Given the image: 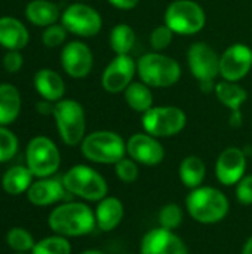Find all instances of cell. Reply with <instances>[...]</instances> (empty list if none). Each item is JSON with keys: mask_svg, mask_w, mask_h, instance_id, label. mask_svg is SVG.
<instances>
[{"mask_svg": "<svg viewBox=\"0 0 252 254\" xmlns=\"http://www.w3.org/2000/svg\"><path fill=\"white\" fill-rule=\"evenodd\" d=\"M48 225L52 232L65 238L85 237L97 228L95 211L85 202H62L50 211Z\"/></svg>", "mask_w": 252, "mask_h": 254, "instance_id": "6da1fadb", "label": "cell"}, {"mask_svg": "<svg viewBox=\"0 0 252 254\" xmlns=\"http://www.w3.org/2000/svg\"><path fill=\"white\" fill-rule=\"evenodd\" d=\"M186 210L195 222L201 225H215L227 217L230 202L220 189L202 185L189 192Z\"/></svg>", "mask_w": 252, "mask_h": 254, "instance_id": "7a4b0ae2", "label": "cell"}, {"mask_svg": "<svg viewBox=\"0 0 252 254\" xmlns=\"http://www.w3.org/2000/svg\"><path fill=\"white\" fill-rule=\"evenodd\" d=\"M137 74L150 88H169L180 80L181 65L175 58L153 51L138 58Z\"/></svg>", "mask_w": 252, "mask_h": 254, "instance_id": "3957f363", "label": "cell"}, {"mask_svg": "<svg viewBox=\"0 0 252 254\" xmlns=\"http://www.w3.org/2000/svg\"><path fill=\"white\" fill-rule=\"evenodd\" d=\"M80 152L94 164L114 165L126 156V141L114 131H94L85 135L80 143Z\"/></svg>", "mask_w": 252, "mask_h": 254, "instance_id": "277c9868", "label": "cell"}, {"mask_svg": "<svg viewBox=\"0 0 252 254\" xmlns=\"http://www.w3.org/2000/svg\"><path fill=\"white\" fill-rule=\"evenodd\" d=\"M62 185L70 195L79 196L89 202H100L108 195L105 179L92 167L74 165L62 176Z\"/></svg>", "mask_w": 252, "mask_h": 254, "instance_id": "5b68a950", "label": "cell"}, {"mask_svg": "<svg viewBox=\"0 0 252 254\" xmlns=\"http://www.w3.org/2000/svg\"><path fill=\"white\" fill-rule=\"evenodd\" d=\"M58 134L64 144L77 146L83 141L86 132V115L83 106L76 100H59L53 106Z\"/></svg>", "mask_w": 252, "mask_h": 254, "instance_id": "8992f818", "label": "cell"}, {"mask_svg": "<svg viewBox=\"0 0 252 254\" xmlns=\"http://www.w3.org/2000/svg\"><path fill=\"white\" fill-rule=\"evenodd\" d=\"M163 24L168 25L174 34L193 36L205 28L206 13L198 1L174 0L165 10Z\"/></svg>", "mask_w": 252, "mask_h": 254, "instance_id": "52a82bcc", "label": "cell"}, {"mask_svg": "<svg viewBox=\"0 0 252 254\" xmlns=\"http://www.w3.org/2000/svg\"><path fill=\"white\" fill-rule=\"evenodd\" d=\"M187 64L201 89L203 92L214 91V82L220 76V55L217 51L205 42H195L187 49Z\"/></svg>", "mask_w": 252, "mask_h": 254, "instance_id": "ba28073f", "label": "cell"}, {"mask_svg": "<svg viewBox=\"0 0 252 254\" xmlns=\"http://www.w3.org/2000/svg\"><path fill=\"white\" fill-rule=\"evenodd\" d=\"M144 131L156 138H166L180 134L187 125V115L177 106H153L143 113Z\"/></svg>", "mask_w": 252, "mask_h": 254, "instance_id": "9c48e42d", "label": "cell"}, {"mask_svg": "<svg viewBox=\"0 0 252 254\" xmlns=\"http://www.w3.org/2000/svg\"><path fill=\"white\" fill-rule=\"evenodd\" d=\"M25 165L37 179L52 177L61 165L56 144L45 135L31 138L25 149Z\"/></svg>", "mask_w": 252, "mask_h": 254, "instance_id": "30bf717a", "label": "cell"}, {"mask_svg": "<svg viewBox=\"0 0 252 254\" xmlns=\"http://www.w3.org/2000/svg\"><path fill=\"white\" fill-rule=\"evenodd\" d=\"M61 24L79 37H94L102 28V16L89 4L73 3L62 12Z\"/></svg>", "mask_w": 252, "mask_h": 254, "instance_id": "8fae6325", "label": "cell"}, {"mask_svg": "<svg viewBox=\"0 0 252 254\" xmlns=\"http://www.w3.org/2000/svg\"><path fill=\"white\" fill-rule=\"evenodd\" d=\"M137 74V61L131 55H116L104 68L101 85L110 94L123 92Z\"/></svg>", "mask_w": 252, "mask_h": 254, "instance_id": "7c38bea8", "label": "cell"}, {"mask_svg": "<svg viewBox=\"0 0 252 254\" xmlns=\"http://www.w3.org/2000/svg\"><path fill=\"white\" fill-rule=\"evenodd\" d=\"M126 155L138 165L156 167L165 159V147L159 138L144 132H137L126 140Z\"/></svg>", "mask_w": 252, "mask_h": 254, "instance_id": "4fadbf2b", "label": "cell"}, {"mask_svg": "<svg viewBox=\"0 0 252 254\" xmlns=\"http://www.w3.org/2000/svg\"><path fill=\"white\" fill-rule=\"evenodd\" d=\"M252 68V48L245 43H233L220 55V76L223 80L239 82Z\"/></svg>", "mask_w": 252, "mask_h": 254, "instance_id": "5bb4252c", "label": "cell"}, {"mask_svg": "<svg viewBox=\"0 0 252 254\" xmlns=\"http://www.w3.org/2000/svg\"><path fill=\"white\" fill-rule=\"evenodd\" d=\"M61 65L70 77L83 79L92 71L94 54L91 48L80 40L68 42L61 51Z\"/></svg>", "mask_w": 252, "mask_h": 254, "instance_id": "9a60e30c", "label": "cell"}, {"mask_svg": "<svg viewBox=\"0 0 252 254\" xmlns=\"http://www.w3.org/2000/svg\"><path fill=\"white\" fill-rule=\"evenodd\" d=\"M140 254H189V249L174 231L159 226L143 237Z\"/></svg>", "mask_w": 252, "mask_h": 254, "instance_id": "2e32d148", "label": "cell"}, {"mask_svg": "<svg viewBox=\"0 0 252 254\" xmlns=\"http://www.w3.org/2000/svg\"><path fill=\"white\" fill-rule=\"evenodd\" d=\"M247 173V155L242 149L230 146L224 149L215 162V176L223 186H236Z\"/></svg>", "mask_w": 252, "mask_h": 254, "instance_id": "e0dca14e", "label": "cell"}, {"mask_svg": "<svg viewBox=\"0 0 252 254\" xmlns=\"http://www.w3.org/2000/svg\"><path fill=\"white\" fill-rule=\"evenodd\" d=\"M70 195L62 185V180L56 179H39L33 182L30 189L27 190V199L36 207H48L64 201L65 196Z\"/></svg>", "mask_w": 252, "mask_h": 254, "instance_id": "ac0fdd59", "label": "cell"}, {"mask_svg": "<svg viewBox=\"0 0 252 254\" xmlns=\"http://www.w3.org/2000/svg\"><path fill=\"white\" fill-rule=\"evenodd\" d=\"M123 216H125L123 202L116 196L107 195L98 202L95 208L97 228L102 232H111L122 223Z\"/></svg>", "mask_w": 252, "mask_h": 254, "instance_id": "d6986e66", "label": "cell"}, {"mask_svg": "<svg viewBox=\"0 0 252 254\" xmlns=\"http://www.w3.org/2000/svg\"><path fill=\"white\" fill-rule=\"evenodd\" d=\"M34 88L43 100L50 103H58L65 94L64 79L50 68H42L34 74Z\"/></svg>", "mask_w": 252, "mask_h": 254, "instance_id": "ffe728a7", "label": "cell"}, {"mask_svg": "<svg viewBox=\"0 0 252 254\" xmlns=\"http://www.w3.org/2000/svg\"><path fill=\"white\" fill-rule=\"evenodd\" d=\"M30 34L27 27L13 16L0 18V45L7 51H21L27 46Z\"/></svg>", "mask_w": 252, "mask_h": 254, "instance_id": "44dd1931", "label": "cell"}, {"mask_svg": "<svg viewBox=\"0 0 252 254\" xmlns=\"http://www.w3.org/2000/svg\"><path fill=\"white\" fill-rule=\"evenodd\" d=\"M178 176L181 183L187 189H196L202 186L206 177V165L202 158L196 155H189L181 161L178 167Z\"/></svg>", "mask_w": 252, "mask_h": 254, "instance_id": "7402d4cb", "label": "cell"}, {"mask_svg": "<svg viewBox=\"0 0 252 254\" xmlns=\"http://www.w3.org/2000/svg\"><path fill=\"white\" fill-rule=\"evenodd\" d=\"M27 19L37 27H49L59 18V7L49 0H31L25 6Z\"/></svg>", "mask_w": 252, "mask_h": 254, "instance_id": "603a6c76", "label": "cell"}, {"mask_svg": "<svg viewBox=\"0 0 252 254\" xmlns=\"http://www.w3.org/2000/svg\"><path fill=\"white\" fill-rule=\"evenodd\" d=\"M21 113V94L9 83L0 85V127L16 121Z\"/></svg>", "mask_w": 252, "mask_h": 254, "instance_id": "cb8c5ba5", "label": "cell"}, {"mask_svg": "<svg viewBox=\"0 0 252 254\" xmlns=\"http://www.w3.org/2000/svg\"><path fill=\"white\" fill-rule=\"evenodd\" d=\"M33 173L27 165H15L9 168L1 177V189L9 195L27 193L33 183Z\"/></svg>", "mask_w": 252, "mask_h": 254, "instance_id": "d4e9b609", "label": "cell"}, {"mask_svg": "<svg viewBox=\"0 0 252 254\" xmlns=\"http://www.w3.org/2000/svg\"><path fill=\"white\" fill-rule=\"evenodd\" d=\"M125 101L128 107L137 113H146L154 106V98L151 88L146 85L144 82H132L125 91H123Z\"/></svg>", "mask_w": 252, "mask_h": 254, "instance_id": "484cf974", "label": "cell"}, {"mask_svg": "<svg viewBox=\"0 0 252 254\" xmlns=\"http://www.w3.org/2000/svg\"><path fill=\"white\" fill-rule=\"evenodd\" d=\"M214 92H215V97L218 98V101L224 107H227L230 112L241 110L244 103L248 100V92L238 82L221 80L215 85Z\"/></svg>", "mask_w": 252, "mask_h": 254, "instance_id": "4316f807", "label": "cell"}, {"mask_svg": "<svg viewBox=\"0 0 252 254\" xmlns=\"http://www.w3.org/2000/svg\"><path fill=\"white\" fill-rule=\"evenodd\" d=\"M110 46L116 55H129L135 45V31L131 25L120 22L110 31Z\"/></svg>", "mask_w": 252, "mask_h": 254, "instance_id": "83f0119b", "label": "cell"}, {"mask_svg": "<svg viewBox=\"0 0 252 254\" xmlns=\"http://www.w3.org/2000/svg\"><path fill=\"white\" fill-rule=\"evenodd\" d=\"M31 254H71V244L68 238L55 234L37 241Z\"/></svg>", "mask_w": 252, "mask_h": 254, "instance_id": "f1b7e54d", "label": "cell"}, {"mask_svg": "<svg viewBox=\"0 0 252 254\" xmlns=\"http://www.w3.org/2000/svg\"><path fill=\"white\" fill-rule=\"evenodd\" d=\"M6 244L15 253H28L33 250L36 241L33 235L24 228H12L6 234Z\"/></svg>", "mask_w": 252, "mask_h": 254, "instance_id": "f546056e", "label": "cell"}, {"mask_svg": "<svg viewBox=\"0 0 252 254\" xmlns=\"http://www.w3.org/2000/svg\"><path fill=\"white\" fill-rule=\"evenodd\" d=\"M157 220H159V226L169 229V231H175L181 226L183 220H184V211L183 208L175 204V202H168L165 204L159 213H157Z\"/></svg>", "mask_w": 252, "mask_h": 254, "instance_id": "4dcf8cb0", "label": "cell"}, {"mask_svg": "<svg viewBox=\"0 0 252 254\" xmlns=\"http://www.w3.org/2000/svg\"><path fill=\"white\" fill-rule=\"evenodd\" d=\"M18 152L16 135L4 127H0V164L10 161Z\"/></svg>", "mask_w": 252, "mask_h": 254, "instance_id": "1f68e13d", "label": "cell"}, {"mask_svg": "<svg viewBox=\"0 0 252 254\" xmlns=\"http://www.w3.org/2000/svg\"><path fill=\"white\" fill-rule=\"evenodd\" d=\"M114 174L123 183H134L140 176V168L134 159L125 156L123 159L114 164Z\"/></svg>", "mask_w": 252, "mask_h": 254, "instance_id": "d6a6232c", "label": "cell"}, {"mask_svg": "<svg viewBox=\"0 0 252 254\" xmlns=\"http://www.w3.org/2000/svg\"><path fill=\"white\" fill-rule=\"evenodd\" d=\"M174 39V31L168 25H159L150 33V46L154 52H163Z\"/></svg>", "mask_w": 252, "mask_h": 254, "instance_id": "836d02e7", "label": "cell"}, {"mask_svg": "<svg viewBox=\"0 0 252 254\" xmlns=\"http://www.w3.org/2000/svg\"><path fill=\"white\" fill-rule=\"evenodd\" d=\"M67 28L62 24H52L45 28L42 34V42L46 48H58L67 39Z\"/></svg>", "mask_w": 252, "mask_h": 254, "instance_id": "e575fe53", "label": "cell"}, {"mask_svg": "<svg viewBox=\"0 0 252 254\" xmlns=\"http://www.w3.org/2000/svg\"><path fill=\"white\" fill-rule=\"evenodd\" d=\"M235 195L242 205H252V174H245L236 183Z\"/></svg>", "mask_w": 252, "mask_h": 254, "instance_id": "d590c367", "label": "cell"}, {"mask_svg": "<svg viewBox=\"0 0 252 254\" xmlns=\"http://www.w3.org/2000/svg\"><path fill=\"white\" fill-rule=\"evenodd\" d=\"M22 55L19 51H7L3 57V67L9 73H16L22 67Z\"/></svg>", "mask_w": 252, "mask_h": 254, "instance_id": "8d00e7d4", "label": "cell"}, {"mask_svg": "<svg viewBox=\"0 0 252 254\" xmlns=\"http://www.w3.org/2000/svg\"><path fill=\"white\" fill-rule=\"evenodd\" d=\"M107 1L116 9H122V10H131L137 7V4L140 3V0H107Z\"/></svg>", "mask_w": 252, "mask_h": 254, "instance_id": "74e56055", "label": "cell"}, {"mask_svg": "<svg viewBox=\"0 0 252 254\" xmlns=\"http://www.w3.org/2000/svg\"><path fill=\"white\" fill-rule=\"evenodd\" d=\"M53 106L55 104H50V101H40L37 103V110L42 113V115H52L53 113Z\"/></svg>", "mask_w": 252, "mask_h": 254, "instance_id": "f35d334b", "label": "cell"}, {"mask_svg": "<svg viewBox=\"0 0 252 254\" xmlns=\"http://www.w3.org/2000/svg\"><path fill=\"white\" fill-rule=\"evenodd\" d=\"M229 122H230V125L233 128H239L242 125V113H241V110H232Z\"/></svg>", "mask_w": 252, "mask_h": 254, "instance_id": "ab89813d", "label": "cell"}, {"mask_svg": "<svg viewBox=\"0 0 252 254\" xmlns=\"http://www.w3.org/2000/svg\"><path fill=\"white\" fill-rule=\"evenodd\" d=\"M242 254H252V235L247 240V243L242 249Z\"/></svg>", "mask_w": 252, "mask_h": 254, "instance_id": "60d3db41", "label": "cell"}, {"mask_svg": "<svg viewBox=\"0 0 252 254\" xmlns=\"http://www.w3.org/2000/svg\"><path fill=\"white\" fill-rule=\"evenodd\" d=\"M80 254H104L102 252H100V250H85V252H82Z\"/></svg>", "mask_w": 252, "mask_h": 254, "instance_id": "b9f144b4", "label": "cell"}, {"mask_svg": "<svg viewBox=\"0 0 252 254\" xmlns=\"http://www.w3.org/2000/svg\"><path fill=\"white\" fill-rule=\"evenodd\" d=\"M15 254H27V253H15Z\"/></svg>", "mask_w": 252, "mask_h": 254, "instance_id": "7bdbcfd3", "label": "cell"}]
</instances>
